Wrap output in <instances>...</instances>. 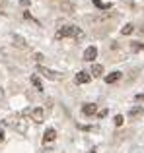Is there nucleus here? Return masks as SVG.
<instances>
[{
    "label": "nucleus",
    "mask_w": 144,
    "mask_h": 153,
    "mask_svg": "<svg viewBox=\"0 0 144 153\" xmlns=\"http://www.w3.org/2000/svg\"><path fill=\"white\" fill-rule=\"evenodd\" d=\"M61 37H74V39H82L84 33L82 29H78L76 25H66V27H61V29L57 31V39Z\"/></svg>",
    "instance_id": "f257e3e1"
},
{
    "label": "nucleus",
    "mask_w": 144,
    "mask_h": 153,
    "mask_svg": "<svg viewBox=\"0 0 144 153\" xmlns=\"http://www.w3.org/2000/svg\"><path fill=\"white\" fill-rule=\"evenodd\" d=\"M37 72H41V74L45 76V78H49V79H61V74H58V72H55V70H49V68L39 66Z\"/></svg>",
    "instance_id": "f03ea898"
},
{
    "label": "nucleus",
    "mask_w": 144,
    "mask_h": 153,
    "mask_svg": "<svg viewBox=\"0 0 144 153\" xmlns=\"http://www.w3.org/2000/svg\"><path fill=\"white\" fill-rule=\"evenodd\" d=\"M95 56H98V49H95V47H88L86 52H84V60H88V62H94Z\"/></svg>",
    "instance_id": "7ed1b4c3"
},
{
    "label": "nucleus",
    "mask_w": 144,
    "mask_h": 153,
    "mask_svg": "<svg viewBox=\"0 0 144 153\" xmlns=\"http://www.w3.org/2000/svg\"><path fill=\"white\" fill-rule=\"evenodd\" d=\"M90 79H92L90 72H78V74H76V78H74V82L76 83H88Z\"/></svg>",
    "instance_id": "20e7f679"
},
{
    "label": "nucleus",
    "mask_w": 144,
    "mask_h": 153,
    "mask_svg": "<svg viewBox=\"0 0 144 153\" xmlns=\"http://www.w3.org/2000/svg\"><path fill=\"white\" fill-rule=\"evenodd\" d=\"M82 112L86 116H92V114H95V112H98V105H94V103H86L82 107Z\"/></svg>",
    "instance_id": "39448f33"
},
{
    "label": "nucleus",
    "mask_w": 144,
    "mask_h": 153,
    "mask_svg": "<svg viewBox=\"0 0 144 153\" xmlns=\"http://www.w3.org/2000/svg\"><path fill=\"white\" fill-rule=\"evenodd\" d=\"M27 114H31V118H33V122H43V111L41 108H33V111H26Z\"/></svg>",
    "instance_id": "423d86ee"
},
{
    "label": "nucleus",
    "mask_w": 144,
    "mask_h": 153,
    "mask_svg": "<svg viewBox=\"0 0 144 153\" xmlns=\"http://www.w3.org/2000/svg\"><path fill=\"white\" fill-rule=\"evenodd\" d=\"M121 79V72H111V74L105 76V83H115Z\"/></svg>",
    "instance_id": "0eeeda50"
},
{
    "label": "nucleus",
    "mask_w": 144,
    "mask_h": 153,
    "mask_svg": "<svg viewBox=\"0 0 144 153\" xmlns=\"http://www.w3.org/2000/svg\"><path fill=\"white\" fill-rule=\"evenodd\" d=\"M101 74H103V66H101V64H94V66H92V70H90V76L99 78Z\"/></svg>",
    "instance_id": "6e6552de"
},
{
    "label": "nucleus",
    "mask_w": 144,
    "mask_h": 153,
    "mask_svg": "<svg viewBox=\"0 0 144 153\" xmlns=\"http://www.w3.org/2000/svg\"><path fill=\"white\" fill-rule=\"evenodd\" d=\"M55 138H57V132H55L53 128H47V132H45V138H43V140H45V142H53Z\"/></svg>",
    "instance_id": "1a4fd4ad"
},
{
    "label": "nucleus",
    "mask_w": 144,
    "mask_h": 153,
    "mask_svg": "<svg viewBox=\"0 0 144 153\" xmlns=\"http://www.w3.org/2000/svg\"><path fill=\"white\" fill-rule=\"evenodd\" d=\"M142 112H144L142 107H133V108L129 111V116H130V118H134V116H140Z\"/></svg>",
    "instance_id": "9d476101"
},
{
    "label": "nucleus",
    "mask_w": 144,
    "mask_h": 153,
    "mask_svg": "<svg viewBox=\"0 0 144 153\" xmlns=\"http://www.w3.org/2000/svg\"><path fill=\"white\" fill-rule=\"evenodd\" d=\"M31 83H33V85L37 87L39 91H43V83H41V79H39L37 76H31Z\"/></svg>",
    "instance_id": "9b49d317"
},
{
    "label": "nucleus",
    "mask_w": 144,
    "mask_h": 153,
    "mask_svg": "<svg viewBox=\"0 0 144 153\" xmlns=\"http://www.w3.org/2000/svg\"><path fill=\"white\" fill-rule=\"evenodd\" d=\"M133 29H134V25H133V23H127V25L121 29V33H123V35H129V33H133Z\"/></svg>",
    "instance_id": "f8f14e48"
},
{
    "label": "nucleus",
    "mask_w": 144,
    "mask_h": 153,
    "mask_svg": "<svg viewBox=\"0 0 144 153\" xmlns=\"http://www.w3.org/2000/svg\"><path fill=\"white\" fill-rule=\"evenodd\" d=\"M130 49L136 52V51H142V49H144V45H142V43H133V45H130Z\"/></svg>",
    "instance_id": "ddd939ff"
},
{
    "label": "nucleus",
    "mask_w": 144,
    "mask_h": 153,
    "mask_svg": "<svg viewBox=\"0 0 144 153\" xmlns=\"http://www.w3.org/2000/svg\"><path fill=\"white\" fill-rule=\"evenodd\" d=\"M123 122H125V118H123L121 114H117V116H115V124H117V126H121Z\"/></svg>",
    "instance_id": "4468645a"
},
{
    "label": "nucleus",
    "mask_w": 144,
    "mask_h": 153,
    "mask_svg": "<svg viewBox=\"0 0 144 153\" xmlns=\"http://www.w3.org/2000/svg\"><path fill=\"white\" fill-rule=\"evenodd\" d=\"M134 101H138V103H140V101H144V93H138V95H134Z\"/></svg>",
    "instance_id": "2eb2a0df"
},
{
    "label": "nucleus",
    "mask_w": 144,
    "mask_h": 153,
    "mask_svg": "<svg viewBox=\"0 0 144 153\" xmlns=\"http://www.w3.org/2000/svg\"><path fill=\"white\" fill-rule=\"evenodd\" d=\"M2 140H4V132L0 130V142H2Z\"/></svg>",
    "instance_id": "dca6fc26"
},
{
    "label": "nucleus",
    "mask_w": 144,
    "mask_h": 153,
    "mask_svg": "<svg viewBox=\"0 0 144 153\" xmlns=\"http://www.w3.org/2000/svg\"><path fill=\"white\" fill-rule=\"evenodd\" d=\"M88 153H95V149H92V151H88Z\"/></svg>",
    "instance_id": "f3484780"
}]
</instances>
